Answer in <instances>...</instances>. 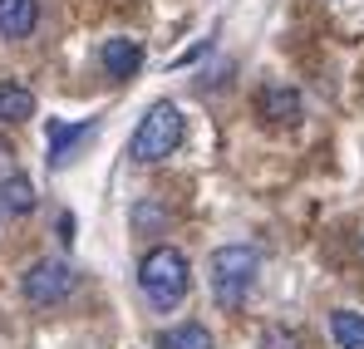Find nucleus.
<instances>
[{
	"label": "nucleus",
	"instance_id": "obj_1",
	"mask_svg": "<svg viewBox=\"0 0 364 349\" xmlns=\"http://www.w3.org/2000/svg\"><path fill=\"white\" fill-rule=\"evenodd\" d=\"M138 291H143V300L158 315L178 310L182 300L192 295V266H187V256H182L178 246H153L138 261Z\"/></svg>",
	"mask_w": 364,
	"mask_h": 349
},
{
	"label": "nucleus",
	"instance_id": "obj_2",
	"mask_svg": "<svg viewBox=\"0 0 364 349\" xmlns=\"http://www.w3.org/2000/svg\"><path fill=\"white\" fill-rule=\"evenodd\" d=\"M256 271H261V256L251 246H217L207 256V276H212V295L222 310H237L246 305V295L256 291Z\"/></svg>",
	"mask_w": 364,
	"mask_h": 349
},
{
	"label": "nucleus",
	"instance_id": "obj_3",
	"mask_svg": "<svg viewBox=\"0 0 364 349\" xmlns=\"http://www.w3.org/2000/svg\"><path fill=\"white\" fill-rule=\"evenodd\" d=\"M182 133H187V123H182L178 104H153L128 138V158L133 163H163L182 148Z\"/></svg>",
	"mask_w": 364,
	"mask_h": 349
},
{
	"label": "nucleus",
	"instance_id": "obj_4",
	"mask_svg": "<svg viewBox=\"0 0 364 349\" xmlns=\"http://www.w3.org/2000/svg\"><path fill=\"white\" fill-rule=\"evenodd\" d=\"M20 291H25V300H30L35 310H50V305H64L69 295L79 291V271L45 256V261H35V266L20 276Z\"/></svg>",
	"mask_w": 364,
	"mask_h": 349
},
{
	"label": "nucleus",
	"instance_id": "obj_5",
	"mask_svg": "<svg viewBox=\"0 0 364 349\" xmlns=\"http://www.w3.org/2000/svg\"><path fill=\"white\" fill-rule=\"evenodd\" d=\"M256 114L266 118V123H276V128H281V123L291 128V123H301L305 99H301L296 84H281V79H276V84H261V89H256Z\"/></svg>",
	"mask_w": 364,
	"mask_h": 349
},
{
	"label": "nucleus",
	"instance_id": "obj_6",
	"mask_svg": "<svg viewBox=\"0 0 364 349\" xmlns=\"http://www.w3.org/2000/svg\"><path fill=\"white\" fill-rule=\"evenodd\" d=\"M94 133H99V118H89V123H64V118H50V123H45L50 163H55V168H69V163H74V148H79V143H89Z\"/></svg>",
	"mask_w": 364,
	"mask_h": 349
},
{
	"label": "nucleus",
	"instance_id": "obj_7",
	"mask_svg": "<svg viewBox=\"0 0 364 349\" xmlns=\"http://www.w3.org/2000/svg\"><path fill=\"white\" fill-rule=\"evenodd\" d=\"M99 64H104L109 79H133V74L143 69V40H133V35L104 40V45H99Z\"/></svg>",
	"mask_w": 364,
	"mask_h": 349
},
{
	"label": "nucleus",
	"instance_id": "obj_8",
	"mask_svg": "<svg viewBox=\"0 0 364 349\" xmlns=\"http://www.w3.org/2000/svg\"><path fill=\"white\" fill-rule=\"evenodd\" d=\"M40 25V0H0V40H25Z\"/></svg>",
	"mask_w": 364,
	"mask_h": 349
},
{
	"label": "nucleus",
	"instance_id": "obj_9",
	"mask_svg": "<svg viewBox=\"0 0 364 349\" xmlns=\"http://www.w3.org/2000/svg\"><path fill=\"white\" fill-rule=\"evenodd\" d=\"M25 118H35V94L25 89V84H15V79H0V128L10 123H25Z\"/></svg>",
	"mask_w": 364,
	"mask_h": 349
},
{
	"label": "nucleus",
	"instance_id": "obj_10",
	"mask_svg": "<svg viewBox=\"0 0 364 349\" xmlns=\"http://www.w3.org/2000/svg\"><path fill=\"white\" fill-rule=\"evenodd\" d=\"M158 349H212V330L197 320L168 325V330H158Z\"/></svg>",
	"mask_w": 364,
	"mask_h": 349
},
{
	"label": "nucleus",
	"instance_id": "obj_11",
	"mask_svg": "<svg viewBox=\"0 0 364 349\" xmlns=\"http://www.w3.org/2000/svg\"><path fill=\"white\" fill-rule=\"evenodd\" d=\"M0 212H10V217H30V212H35V187H30L25 173L0 182Z\"/></svg>",
	"mask_w": 364,
	"mask_h": 349
},
{
	"label": "nucleus",
	"instance_id": "obj_12",
	"mask_svg": "<svg viewBox=\"0 0 364 349\" xmlns=\"http://www.w3.org/2000/svg\"><path fill=\"white\" fill-rule=\"evenodd\" d=\"M330 335L340 349H364V315L360 310H335L330 315Z\"/></svg>",
	"mask_w": 364,
	"mask_h": 349
},
{
	"label": "nucleus",
	"instance_id": "obj_13",
	"mask_svg": "<svg viewBox=\"0 0 364 349\" xmlns=\"http://www.w3.org/2000/svg\"><path fill=\"white\" fill-rule=\"evenodd\" d=\"M15 173H20V163H15V148L0 138V182H5V177H15Z\"/></svg>",
	"mask_w": 364,
	"mask_h": 349
},
{
	"label": "nucleus",
	"instance_id": "obj_14",
	"mask_svg": "<svg viewBox=\"0 0 364 349\" xmlns=\"http://www.w3.org/2000/svg\"><path fill=\"white\" fill-rule=\"evenodd\" d=\"M60 241H64V246L74 241V217H60Z\"/></svg>",
	"mask_w": 364,
	"mask_h": 349
}]
</instances>
